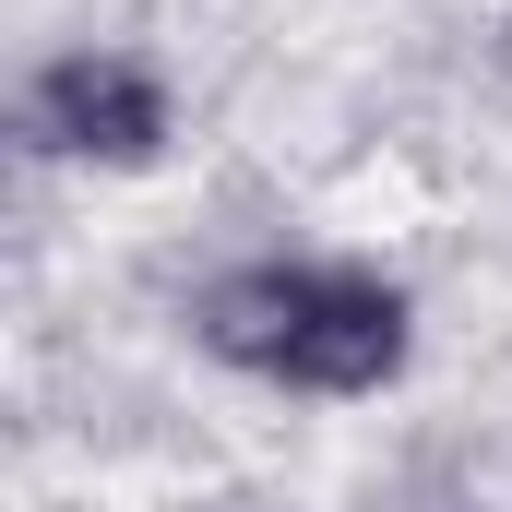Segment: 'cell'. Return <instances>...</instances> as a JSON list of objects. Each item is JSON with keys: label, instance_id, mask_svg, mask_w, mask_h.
Instances as JSON below:
<instances>
[{"label": "cell", "instance_id": "cell-1", "mask_svg": "<svg viewBox=\"0 0 512 512\" xmlns=\"http://www.w3.org/2000/svg\"><path fill=\"white\" fill-rule=\"evenodd\" d=\"M191 346L215 370H251L274 393H322V405H358V393L405 382L417 358V310L382 262H227L203 298H191Z\"/></svg>", "mask_w": 512, "mask_h": 512}, {"label": "cell", "instance_id": "cell-2", "mask_svg": "<svg viewBox=\"0 0 512 512\" xmlns=\"http://www.w3.org/2000/svg\"><path fill=\"white\" fill-rule=\"evenodd\" d=\"M24 155H48V167H155L167 155V72L155 60H131V48H60V60H36L24 72Z\"/></svg>", "mask_w": 512, "mask_h": 512}]
</instances>
